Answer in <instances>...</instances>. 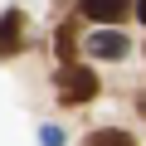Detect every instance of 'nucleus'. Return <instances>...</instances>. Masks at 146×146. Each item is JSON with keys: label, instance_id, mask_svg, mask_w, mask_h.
I'll list each match as a JSON object with an SVG mask.
<instances>
[{"label": "nucleus", "instance_id": "f257e3e1", "mask_svg": "<svg viewBox=\"0 0 146 146\" xmlns=\"http://www.w3.org/2000/svg\"><path fill=\"white\" fill-rule=\"evenodd\" d=\"M93 98H98V73L83 68V63H63V73H58V102L78 107V102H93Z\"/></svg>", "mask_w": 146, "mask_h": 146}, {"label": "nucleus", "instance_id": "f03ea898", "mask_svg": "<svg viewBox=\"0 0 146 146\" xmlns=\"http://www.w3.org/2000/svg\"><path fill=\"white\" fill-rule=\"evenodd\" d=\"M73 10L98 20V25H122L131 15V0H73Z\"/></svg>", "mask_w": 146, "mask_h": 146}, {"label": "nucleus", "instance_id": "7ed1b4c3", "mask_svg": "<svg viewBox=\"0 0 146 146\" xmlns=\"http://www.w3.org/2000/svg\"><path fill=\"white\" fill-rule=\"evenodd\" d=\"M25 54V10H5L0 15V58Z\"/></svg>", "mask_w": 146, "mask_h": 146}, {"label": "nucleus", "instance_id": "20e7f679", "mask_svg": "<svg viewBox=\"0 0 146 146\" xmlns=\"http://www.w3.org/2000/svg\"><path fill=\"white\" fill-rule=\"evenodd\" d=\"M127 49H131V44H127V34H122V29H112V25H107V29H98V34L88 39V54H93V58H127Z\"/></svg>", "mask_w": 146, "mask_h": 146}, {"label": "nucleus", "instance_id": "39448f33", "mask_svg": "<svg viewBox=\"0 0 146 146\" xmlns=\"http://www.w3.org/2000/svg\"><path fill=\"white\" fill-rule=\"evenodd\" d=\"M83 146H136V136L131 131H117V127H98V131H88Z\"/></svg>", "mask_w": 146, "mask_h": 146}, {"label": "nucleus", "instance_id": "423d86ee", "mask_svg": "<svg viewBox=\"0 0 146 146\" xmlns=\"http://www.w3.org/2000/svg\"><path fill=\"white\" fill-rule=\"evenodd\" d=\"M73 44H78V29H73V20H68V25H58V58L63 63H73V54H78Z\"/></svg>", "mask_w": 146, "mask_h": 146}, {"label": "nucleus", "instance_id": "0eeeda50", "mask_svg": "<svg viewBox=\"0 0 146 146\" xmlns=\"http://www.w3.org/2000/svg\"><path fill=\"white\" fill-rule=\"evenodd\" d=\"M68 136H63V127H54V122H44L39 127V146H63Z\"/></svg>", "mask_w": 146, "mask_h": 146}, {"label": "nucleus", "instance_id": "6e6552de", "mask_svg": "<svg viewBox=\"0 0 146 146\" xmlns=\"http://www.w3.org/2000/svg\"><path fill=\"white\" fill-rule=\"evenodd\" d=\"M131 10H136V20L146 25V0H136V5H131Z\"/></svg>", "mask_w": 146, "mask_h": 146}, {"label": "nucleus", "instance_id": "1a4fd4ad", "mask_svg": "<svg viewBox=\"0 0 146 146\" xmlns=\"http://www.w3.org/2000/svg\"><path fill=\"white\" fill-rule=\"evenodd\" d=\"M136 112H141V117H146V93H141V98H136Z\"/></svg>", "mask_w": 146, "mask_h": 146}]
</instances>
